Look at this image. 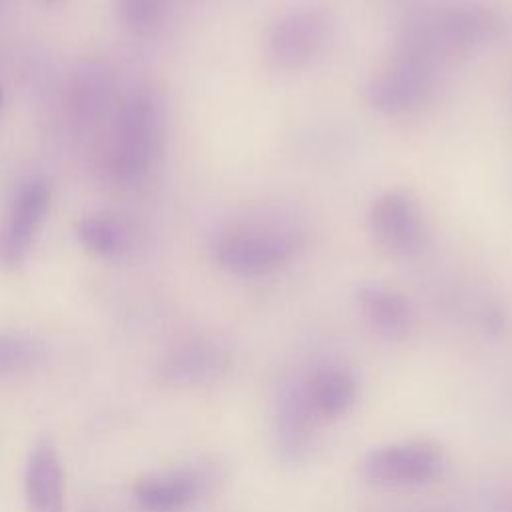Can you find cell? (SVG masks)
I'll list each match as a JSON object with an SVG mask.
<instances>
[{"instance_id": "obj_1", "label": "cell", "mask_w": 512, "mask_h": 512, "mask_svg": "<svg viewBox=\"0 0 512 512\" xmlns=\"http://www.w3.org/2000/svg\"><path fill=\"white\" fill-rule=\"evenodd\" d=\"M162 148V112L158 100L134 92L118 108L104 146V170L118 184H136L154 168Z\"/></svg>"}, {"instance_id": "obj_2", "label": "cell", "mask_w": 512, "mask_h": 512, "mask_svg": "<svg viewBox=\"0 0 512 512\" xmlns=\"http://www.w3.org/2000/svg\"><path fill=\"white\" fill-rule=\"evenodd\" d=\"M302 234L288 224L256 222L222 228L212 238V258L228 274L240 278L266 276L294 258Z\"/></svg>"}, {"instance_id": "obj_3", "label": "cell", "mask_w": 512, "mask_h": 512, "mask_svg": "<svg viewBox=\"0 0 512 512\" xmlns=\"http://www.w3.org/2000/svg\"><path fill=\"white\" fill-rule=\"evenodd\" d=\"M448 466L450 458L442 444L430 438H404L366 452L360 474L382 490H416L438 482Z\"/></svg>"}, {"instance_id": "obj_4", "label": "cell", "mask_w": 512, "mask_h": 512, "mask_svg": "<svg viewBox=\"0 0 512 512\" xmlns=\"http://www.w3.org/2000/svg\"><path fill=\"white\" fill-rule=\"evenodd\" d=\"M436 70V60L400 46L396 56L368 78L364 98L382 114H410L424 106L434 94Z\"/></svg>"}, {"instance_id": "obj_5", "label": "cell", "mask_w": 512, "mask_h": 512, "mask_svg": "<svg viewBox=\"0 0 512 512\" xmlns=\"http://www.w3.org/2000/svg\"><path fill=\"white\" fill-rule=\"evenodd\" d=\"M332 20L326 8L302 4L280 14L264 38V56L278 70H298L310 64L330 36Z\"/></svg>"}, {"instance_id": "obj_6", "label": "cell", "mask_w": 512, "mask_h": 512, "mask_svg": "<svg viewBox=\"0 0 512 512\" xmlns=\"http://www.w3.org/2000/svg\"><path fill=\"white\" fill-rule=\"evenodd\" d=\"M318 426L298 378L282 380L270 400V436L278 458L290 466L306 462L316 446Z\"/></svg>"}, {"instance_id": "obj_7", "label": "cell", "mask_w": 512, "mask_h": 512, "mask_svg": "<svg viewBox=\"0 0 512 512\" xmlns=\"http://www.w3.org/2000/svg\"><path fill=\"white\" fill-rule=\"evenodd\" d=\"M370 232L394 256H416L424 248L426 230L416 198L406 190L380 194L368 212Z\"/></svg>"}, {"instance_id": "obj_8", "label": "cell", "mask_w": 512, "mask_h": 512, "mask_svg": "<svg viewBox=\"0 0 512 512\" xmlns=\"http://www.w3.org/2000/svg\"><path fill=\"white\" fill-rule=\"evenodd\" d=\"M212 474L204 466H176L144 474L134 486L144 512H186L210 490Z\"/></svg>"}, {"instance_id": "obj_9", "label": "cell", "mask_w": 512, "mask_h": 512, "mask_svg": "<svg viewBox=\"0 0 512 512\" xmlns=\"http://www.w3.org/2000/svg\"><path fill=\"white\" fill-rule=\"evenodd\" d=\"M298 384L310 412L320 424L344 418L360 398L358 376L338 362L312 366L298 378Z\"/></svg>"}, {"instance_id": "obj_10", "label": "cell", "mask_w": 512, "mask_h": 512, "mask_svg": "<svg viewBox=\"0 0 512 512\" xmlns=\"http://www.w3.org/2000/svg\"><path fill=\"white\" fill-rule=\"evenodd\" d=\"M48 208V186L44 180L34 178L20 186L16 192L4 226L0 230V260L6 264H18L44 220Z\"/></svg>"}, {"instance_id": "obj_11", "label": "cell", "mask_w": 512, "mask_h": 512, "mask_svg": "<svg viewBox=\"0 0 512 512\" xmlns=\"http://www.w3.org/2000/svg\"><path fill=\"white\" fill-rule=\"evenodd\" d=\"M230 368V354L214 340L192 338L166 352L160 364L162 378L178 386H200L220 380Z\"/></svg>"}, {"instance_id": "obj_12", "label": "cell", "mask_w": 512, "mask_h": 512, "mask_svg": "<svg viewBox=\"0 0 512 512\" xmlns=\"http://www.w3.org/2000/svg\"><path fill=\"white\" fill-rule=\"evenodd\" d=\"M356 304L366 324L382 340L402 342L414 330L416 318L410 300L386 284L362 282L356 288Z\"/></svg>"}, {"instance_id": "obj_13", "label": "cell", "mask_w": 512, "mask_h": 512, "mask_svg": "<svg viewBox=\"0 0 512 512\" xmlns=\"http://www.w3.org/2000/svg\"><path fill=\"white\" fill-rule=\"evenodd\" d=\"M28 512H64V470L50 440L32 446L24 470Z\"/></svg>"}, {"instance_id": "obj_14", "label": "cell", "mask_w": 512, "mask_h": 512, "mask_svg": "<svg viewBox=\"0 0 512 512\" xmlns=\"http://www.w3.org/2000/svg\"><path fill=\"white\" fill-rule=\"evenodd\" d=\"M80 242L102 258H120L132 244L128 224L116 216H88L78 224Z\"/></svg>"}, {"instance_id": "obj_15", "label": "cell", "mask_w": 512, "mask_h": 512, "mask_svg": "<svg viewBox=\"0 0 512 512\" xmlns=\"http://www.w3.org/2000/svg\"><path fill=\"white\" fill-rule=\"evenodd\" d=\"M42 358L44 348L36 338L24 334H0V380L30 372Z\"/></svg>"}, {"instance_id": "obj_16", "label": "cell", "mask_w": 512, "mask_h": 512, "mask_svg": "<svg viewBox=\"0 0 512 512\" xmlns=\"http://www.w3.org/2000/svg\"><path fill=\"white\" fill-rule=\"evenodd\" d=\"M108 102V82L106 78L90 70L88 74L78 76L74 90H72V114L76 122H94L102 114Z\"/></svg>"}, {"instance_id": "obj_17", "label": "cell", "mask_w": 512, "mask_h": 512, "mask_svg": "<svg viewBox=\"0 0 512 512\" xmlns=\"http://www.w3.org/2000/svg\"><path fill=\"white\" fill-rule=\"evenodd\" d=\"M166 12V0H118L120 20L134 32L154 30Z\"/></svg>"}, {"instance_id": "obj_18", "label": "cell", "mask_w": 512, "mask_h": 512, "mask_svg": "<svg viewBox=\"0 0 512 512\" xmlns=\"http://www.w3.org/2000/svg\"><path fill=\"white\" fill-rule=\"evenodd\" d=\"M406 512H448L444 508H418V510H406Z\"/></svg>"}, {"instance_id": "obj_19", "label": "cell", "mask_w": 512, "mask_h": 512, "mask_svg": "<svg viewBox=\"0 0 512 512\" xmlns=\"http://www.w3.org/2000/svg\"><path fill=\"white\" fill-rule=\"evenodd\" d=\"M46 2H48V4H58L60 0H46Z\"/></svg>"}, {"instance_id": "obj_20", "label": "cell", "mask_w": 512, "mask_h": 512, "mask_svg": "<svg viewBox=\"0 0 512 512\" xmlns=\"http://www.w3.org/2000/svg\"><path fill=\"white\" fill-rule=\"evenodd\" d=\"M0 102H2V90H0Z\"/></svg>"}, {"instance_id": "obj_21", "label": "cell", "mask_w": 512, "mask_h": 512, "mask_svg": "<svg viewBox=\"0 0 512 512\" xmlns=\"http://www.w3.org/2000/svg\"><path fill=\"white\" fill-rule=\"evenodd\" d=\"M510 510H512V498H510Z\"/></svg>"}]
</instances>
